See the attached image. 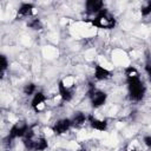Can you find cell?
<instances>
[{
	"label": "cell",
	"instance_id": "8fae6325",
	"mask_svg": "<svg viewBox=\"0 0 151 151\" xmlns=\"http://www.w3.org/2000/svg\"><path fill=\"white\" fill-rule=\"evenodd\" d=\"M73 151H87V150H85V149H77V150H73Z\"/></svg>",
	"mask_w": 151,
	"mask_h": 151
},
{
	"label": "cell",
	"instance_id": "277c9868",
	"mask_svg": "<svg viewBox=\"0 0 151 151\" xmlns=\"http://www.w3.org/2000/svg\"><path fill=\"white\" fill-rule=\"evenodd\" d=\"M51 129L53 130L54 136H64L67 132H70V130L72 129V124H71V119L63 117V118H58L51 126Z\"/></svg>",
	"mask_w": 151,
	"mask_h": 151
},
{
	"label": "cell",
	"instance_id": "7a4b0ae2",
	"mask_svg": "<svg viewBox=\"0 0 151 151\" xmlns=\"http://www.w3.org/2000/svg\"><path fill=\"white\" fill-rule=\"evenodd\" d=\"M92 25L99 29H111L116 25V19L107 9H104L94 17V19L92 20Z\"/></svg>",
	"mask_w": 151,
	"mask_h": 151
},
{
	"label": "cell",
	"instance_id": "52a82bcc",
	"mask_svg": "<svg viewBox=\"0 0 151 151\" xmlns=\"http://www.w3.org/2000/svg\"><path fill=\"white\" fill-rule=\"evenodd\" d=\"M124 73H125L126 79H134V78H139L140 77L139 71L134 66H126L125 70H124Z\"/></svg>",
	"mask_w": 151,
	"mask_h": 151
},
{
	"label": "cell",
	"instance_id": "9c48e42d",
	"mask_svg": "<svg viewBox=\"0 0 151 151\" xmlns=\"http://www.w3.org/2000/svg\"><path fill=\"white\" fill-rule=\"evenodd\" d=\"M143 145L146 147V149H150L151 150V134H147V136H144L143 137Z\"/></svg>",
	"mask_w": 151,
	"mask_h": 151
},
{
	"label": "cell",
	"instance_id": "ba28073f",
	"mask_svg": "<svg viewBox=\"0 0 151 151\" xmlns=\"http://www.w3.org/2000/svg\"><path fill=\"white\" fill-rule=\"evenodd\" d=\"M140 14L143 17H147L151 14V1H147V2H144L140 7Z\"/></svg>",
	"mask_w": 151,
	"mask_h": 151
},
{
	"label": "cell",
	"instance_id": "8992f818",
	"mask_svg": "<svg viewBox=\"0 0 151 151\" xmlns=\"http://www.w3.org/2000/svg\"><path fill=\"white\" fill-rule=\"evenodd\" d=\"M37 92H38V88L34 83H27L22 86V93L26 97H33Z\"/></svg>",
	"mask_w": 151,
	"mask_h": 151
},
{
	"label": "cell",
	"instance_id": "3957f363",
	"mask_svg": "<svg viewBox=\"0 0 151 151\" xmlns=\"http://www.w3.org/2000/svg\"><path fill=\"white\" fill-rule=\"evenodd\" d=\"M47 104H48V98L47 96L41 92V91H38L33 97H32V100H31V107L32 110L35 112V113H42L45 112L46 107H47Z\"/></svg>",
	"mask_w": 151,
	"mask_h": 151
},
{
	"label": "cell",
	"instance_id": "6da1fadb",
	"mask_svg": "<svg viewBox=\"0 0 151 151\" xmlns=\"http://www.w3.org/2000/svg\"><path fill=\"white\" fill-rule=\"evenodd\" d=\"M126 80H127L126 83H127V92H129L130 99L133 101L142 100L146 93V87L142 81L140 77L134 79H126Z\"/></svg>",
	"mask_w": 151,
	"mask_h": 151
},
{
	"label": "cell",
	"instance_id": "30bf717a",
	"mask_svg": "<svg viewBox=\"0 0 151 151\" xmlns=\"http://www.w3.org/2000/svg\"><path fill=\"white\" fill-rule=\"evenodd\" d=\"M145 73H146V76H147V79H149V81L151 83V60H149L146 64H145Z\"/></svg>",
	"mask_w": 151,
	"mask_h": 151
},
{
	"label": "cell",
	"instance_id": "5b68a950",
	"mask_svg": "<svg viewBox=\"0 0 151 151\" xmlns=\"http://www.w3.org/2000/svg\"><path fill=\"white\" fill-rule=\"evenodd\" d=\"M93 78L97 81H107L112 78V72L110 71V68H107L105 65H96L93 68Z\"/></svg>",
	"mask_w": 151,
	"mask_h": 151
}]
</instances>
